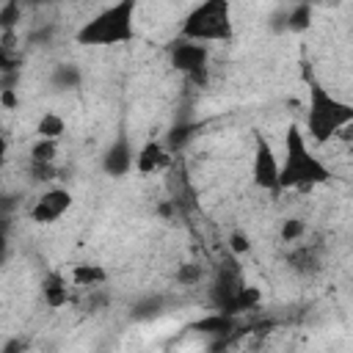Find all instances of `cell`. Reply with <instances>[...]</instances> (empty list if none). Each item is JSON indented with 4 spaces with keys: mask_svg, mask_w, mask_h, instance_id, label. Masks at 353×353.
<instances>
[{
    "mask_svg": "<svg viewBox=\"0 0 353 353\" xmlns=\"http://www.w3.org/2000/svg\"><path fill=\"white\" fill-rule=\"evenodd\" d=\"M303 83L309 91V105H306V132L314 143H325L331 138H336L342 130L350 127L353 121V108L347 102H342L339 97H334L317 77L314 72L303 63ZM303 132V135H306Z\"/></svg>",
    "mask_w": 353,
    "mask_h": 353,
    "instance_id": "6da1fadb",
    "label": "cell"
},
{
    "mask_svg": "<svg viewBox=\"0 0 353 353\" xmlns=\"http://www.w3.org/2000/svg\"><path fill=\"white\" fill-rule=\"evenodd\" d=\"M331 176V168L309 152L303 130L290 124L284 135V160L279 163V190H309L314 185H325Z\"/></svg>",
    "mask_w": 353,
    "mask_h": 353,
    "instance_id": "7a4b0ae2",
    "label": "cell"
},
{
    "mask_svg": "<svg viewBox=\"0 0 353 353\" xmlns=\"http://www.w3.org/2000/svg\"><path fill=\"white\" fill-rule=\"evenodd\" d=\"M135 3L132 0H119L105 6L102 11H97L91 19H85L77 33L74 41L85 44V47H116V44H127L138 36L135 30Z\"/></svg>",
    "mask_w": 353,
    "mask_h": 353,
    "instance_id": "3957f363",
    "label": "cell"
},
{
    "mask_svg": "<svg viewBox=\"0 0 353 353\" xmlns=\"http://www.w3.org/2000/svg\"><path fill=\"white\" fill-rule=\"evenodd\" d=\"M234 36V22H232V6L226 0H207L190 8L179 28V39L188 41H229Z\"/></svg>",
    "mask_w": 353,
    "mask_h": 353,
    "instance_id": "277c9868",
    "label": "cell"
},
{
    "mask_svg": "<svg viewBox=\"0 0 353 353\" xmlns=\"http://www.w3.org/2000/svg\"><path fill=\"white\" fill-rule=\"evenodd\" d=\"M168 61L176 72H182L188 80L204 85L207 83V63H210V47L188 39H174L168 44Z\"/></svg>",
    "mask_w": 353,
    "mask_h": 353,
    "instance_id": "5b68a950",
    "label": "cell"
},
{
    "mask_svg": "<svg viewBox=\"0 0 353 353\" xmlns=\"http://www.w3.org/2000/svg\"><path fill=\"white\" fill-rule=\"evenodd\" d=\"M251 176L259 190L279 193V157L270 146V141L256 132L254 135V160H251Z\"/></svg>",
    "mask_w": 353,
    "mask_h": 353,
    "instance_id": "8992f818",
    "label": "cell"
},
{
    "mask_svg": "<svg viewBox=\"0 0 353 353\" xmlns=\"http://www.w3.org/2000/svg\"><path fill=\"white\" fill-rule=\"evenodd\" d=\"M245 284L243 279V270L234 265V262H226L215 270L212 276V287H210V301H212V312H221V314H229V306L234 301V295L240 292V287ZM232 317V314H229Z\"/></svg>",
    "mask_w": 353,
    "mask_h": 353,
    "instance_id": "52a82bcc",
    "label": "cell"
},
{
    "mask_svg": "<svg viewBox=\"0 0 353 353\" xmlns=\"http://www.w3.org/2000/svg\"><path fill=\"white\" fill-rule=\"evenodd\" d=\"M72 210V193L66 188H47L30 207V221L33 223H55Z\"/></svg>",
    "mask_w": 353,
    "mask_h": 353,
    "instance_id": "ba28073f",
    "label": "cell"
},
{
    "mask_svg": "<svg viewBox=\"0 0 353 353\" xmlns=\"http://www.w3.org/2000/svg\"><path fill=\"white\" fill-rule=\"evenodd\" d=\"M135 165V152H132V143H130V135L127 132H119L108 149L102 152V171L108 176H127Z\"/></svg>",
    "mask_w": 353,
    "mask_h": 353,
    "instance_id": "9c48e42d",
    "label": "cell"
},
{
    "mask_svg": "<svg viewBox=\"0 0 353 353\" xmlns=\"http://www.w3.org/2000/svg\"><path fill=\"white\" fill-rule=\"evenodd\" d=\"M171 165V152L165 149L163 141H146L138 152H135V171L149 176V174H157V171H165Z\"/></svg>",
    "mask_w": 353,
    "mask_h": 353,
    "instance_id": "30bf717a",
    "label": "cell"
},
{
    "mask_svg": "<svg viewBox=\"0 0 353 353\" xmlns=\"http://www.w3.org/2000/svg\"><path fill=\"white\" fill-rule=\"evenodd\" d=\"M190 331H196L201 336H210V339H226V336H232L237 331V317H229V314H221V312H210L201 320H196L190 325Z\"/></svg>",
    "mask_w": 353,
    "mask_h": 353,
    "instance_id": "8fae6325",
    "label": "cell"
},
{
    "mask_svg": "<svg viewBox=\"0 0 353 353\" xmlns=\"http://www.w3.org/2000/svg\"><path fill=\"white\" fill-rule=\"evenodd\" d=\"M41 298L50 309H63L69 301H72V290H69V281L58 273V270H50L41 281Z\"/></svg>",
    "mask_w": 353,
    "mask_h": 353,
    "instance_id": "7c38bea8",
    "label": "cell"
},
{
    "mask_svg": "<svg viewBox=\"0 0 353 353\" xmlns=\"http://www.w3.org/2000/svg\"><path fill=\"white\" fill-rule=\"evenodd\" d=\"M72 284L80 287V290H97L108 281V270L102 265H94V262H80L72 268Z\"/></svg>",
    "mask_w": 353,
    "mask_h": 353,
    "instance_id": "4fadbf2b",
    "label": "cell"
},
{
    "mask_svg": "<svg viewBox=\"0 0 353 353\" xmlns=\"http://www.w3.org/2000/svg\"><path fill=\"white\" fill-rule=\"evenodd\" d=\"M50 83L58 91H74L83 83V72H80L77 63H55L52 74H50Z\"/></svg>",
    "mask_w": 353,
    "mask_h": 353,
    "instance_id": "5bb4252c",
    "label": "cell"
},
{
    "mask_svg": "<svg viewBox=\"0 0 353 353\" xmlns=\"http://www.w3.org/2000/svg\"><path fill=\"white\" fill-rule=\"evenodd\" d=\"M309 25H312V6L309 3H295L284 11V22H281L284 30L301 33V30H309Z\"/></svg>",
    "mask_w": 353,
    "mask_h": 353,
    "instance_id": "9a60e30c",
    "label": "cell"
},
{
    "mask_svg": "<svg viewBox=\"0 0 353 353\" xmlns=\"http://www.w3.org/2000/svg\"><path fill=\"white\" fill-rule=\"evenodd\" d=\"M66 132V121H63V116L61 113H44L41 119H39V124H36V135L41 138V141H58L61 135Z\"/></svg>",
    "mask_w": 353,
    "mask_h": 353,
    "instance_id": "2e32d148",
    "label": "cell"
},
{
    "mask_svg": "<svg viewBox=\"0 0 353 353\" xmlns=\"http://www.w3.org/2000/svg\"><path fill=\"white\" fill-rule=\"evenodd\" d=\"M259 301H262V292H259L256 287H251V284H243V287H240V292L234 295L232 306H229V314H232V317H240L243 312L256 309V306H259Z\"/></svg>",
    "mask_w": 353,
    "mask_h": 353,
    "instance_id": "e0dca14e",
    "label": "cell"
},
{
    "mask_svg": "<svg viewBox=\"0 0 353 353\" xmlns=\"http://www.w3.org/2000/svg\"><path fill=\"white\" fill-rule=\"evenodd\" d=\"M163 303H165L163 295H146V298H141V301L132 303L130 317L132 320H152V317H157L163 312Z\"/></svg>",
    "mask_w": 353,
    "mask_h": 353,
    "instance_id": "ac0fdd59",
    "label": "cell"
},
{
    "mask_svg": "<svg viewBox=\"0 0 353 353\" xmlns=\"http://www.w3.org/2000/svg\"><path fill=\"white\" fill-rule=\"evenodd\" d=\"M196 124H190V121H182V124H174L171 130H168V135H165V149L174 154V152H179L193 135H196Z\"/></svg>",
    "mask_w": 353,
    "mask_h": 353,
    "instance_id": "d6986e66",
    "label": "cell"
},
{
    "mask_svg": "<svg viewBox=\"0 0 353 353\" xmlns=\"http://www.w3.org/2000/svg\"><path fill=\"white\" fill-rule=\"evenodd\" d=\"M58 154V141H41L36 138V143L30 146V163L33 165H52Z\"/></svg>",
    "mask_w": 353,
    "mask_h": 353,
    "instance_id": "ffe728a7",
    "label": "cell"
},
{
    "mask_svg": "<svg viewBox=\"0 0 353 353\" xmlns=\"http://www.w3.org/2000/svg\"><path fill=\"white\" fill-rule=\"evenodd\" d=\"M22 22V6L19 3H6L0 6V33H14L17 25Z\"/></svg>",
    "mask_w": 353,
    "mask_h": 353,
    "instance_id": "44dd1931",
    "label": "cell"
},
{
    "mask_svg": "<svg viewBox=\"0 0 353 353\" xmlns=\"http://www.w3.org/2000/svg\"><path fill=\"white\" fill-rule=\"evenodd\" d=\"M22 72V55L17 47H3L0 44V74H19Z\"/></svg>",
    "mask_w": 353,
    "mask_h": 353,
    "instance_id": "7402d4cb",
    "label": "cell"
},
{
    "mask_svg": "<svg viewBox=\"0 0 353 353\" xmlns=\"http://www.w3.org/2000/svg\"><path fill=\"white\" fill-rule=\"evenodd\" d=\"M201 279H204V268L199 262H185L176 268V284H182V287H193Z\"/></svg>",
    "mask_w": 353,
    "mask_h": 353,
    "instance_id": "603a6c76",
    "label": "cell"
},
{
    "mask_svg": "<svg viewBox=\"0 0 353 353\" xmlns=\"http://www.w3.org/2000/svg\"><path fill=\"white\" fill-rule=\"evenodd\" d=\"M303 232H306V223L301 221V218H287L284 223H281V240L284 243H298L301 237H303Z\"/></svg>",
    "mask_w": 353,
    "mask_h": 353,
    "instance_id": "cb8c5ba5",
    "label": "cell"
},
{
    "mask_svg": "<svg viewBox=\"0 0 353 353\" xmlns=\"http://www.w3.org/2000/svg\"><path fill=\"white\" fill-rule=\"evenodd\" d=\"M229 251H232V256H234V259H240L243 254H248V251H251V237H248L245 232H240V229H237V232H232V234H229Z\"/></svg>",
    "mask_w": 353,
    "mask_h": 353,
    "instance_id": "d4e9b609",
    "label": "cell"
},
{
    "mask_svg": "<svg viewBox=\"0 0 353 353\" xmlns=\"http://www.w3.org/2000/svg\"><path fill=\"white\" fill-rule=\"evenodd\" d=\"M30 171H33V179H39V182H52V179L58 176L55 163H52V165H33V163H30Z\"/></svg>",
    "mask_w": 353,
    "mask_h": 353,
    "instance_id": "484cf974",
    "label": "cell"
},
{
    "mask_svg": "<svg viewBox=\"0 0 353 353\" xmlns=\"http://www.w3.org/2000/svg\"><path fill=\"white\" fill-rule=\"evenodd\" d=\"M17 91L14 88H0V108H6V110H14L17 108Z\"/></svg>",
    "mask_w": 353,
    "mask_h": 353,
    "instance_id": "4316f807",
    "label": "cell"
},
{
    "mask_svg": "<svg viewBox=\"0 0 353 353\" xmlns=\"http://www.w3.org/2000/svg\"><path fill=\"white\" fill-rule=\"evenodd\" d=\"M0 353H25V342L22 339H8Z\"/></svg>",
    "mask_w": 353,
    "mask_h": 353,
    "instance_id": "83f0119b",
    "label": "cell"
},
{
    "mask_svg": "<svg viewBox=\"0 0 353 353\" xmlns=\"http://www.w3.org/2000/svg\"><path fill=\"white\" fill-rule=\"evenodd\" d=\"M8 232H11V215L0 212V234H6V237H8Z\"/></svg>",
    "mask_w": 353,
    "mask_h": 353,
    "instance_id": "f1b7e54d",
    "label": "cell"
},
{
    "mask_svg": "<svg viewBox=\"0 0 353 353\" xmlns=\"http://www.w3.org/2000/svg\"><path fill=\"white\" fill-rule=\"evenodd\" d=\"M8 259V237L6 234H0V265Z\"/></svg>",
    "mask_w": 353,
    "mask_h": 353,
    "instance_id": "f546056e",
    "label": "cell"
},
{
    "mask_svg": "<svg viewBox=\"0 0 353 353\" xmlns=\"http://www.w3.org/2000/svg\"><path fill=\"white\" fill-rule=\"evenodd\" d=\"M6 154H8V141H6V135L0 132V168H3V163H6Z\"/></svg>",
    "mask_w": 353,
    "mask_h": 353,
    "instance_id": "4dcf8cb0",
    "label": "cell"
}]
</instances>
